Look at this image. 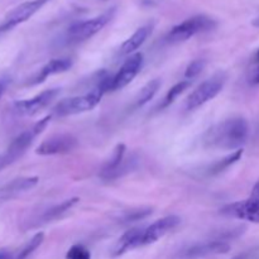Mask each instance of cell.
Here are the masks:
<instances>
[{"label":"cell","mask_w":259,"mask_h":259,"mask_svg":"<svg viewBox=\"0 0 259 259\" xmlns=\"http://www.w3.org/2000/svg\"><path fill=\"white\" fill-rule=\"evenodd\" d=\"M249 126L248 121L242 116L225 119L215 124L204 136L206 148L222 149V151H238L247 142Z\"/></svg>","instance_id":"1"},{"label":"cell","mask_w":259,"mask_h":259,"mask_svg":"<svg viewBox=\"0 0 259 259\" xmlns=\"http://www.w3.org/2000/svg\"><path fill=\"white\" fill-rule=\"evenodd\" d=\"M104 94H105V91L99 88H95L93 91H90L89 94H85V95L63 99V100H61L55 106L53 111H55V114L57 116H67L86 113V111L93 110L100 103Z\"/></svg>","instance_id":"2"},{"label":"cell","mask_w":259,"mask_h":259,"mask_svg":"<svg viewBox=\"0 0 259 259\" xmlns=\"http://www.w3.org/2000/svg\"><path fill=\"white\" fill-rule=\"evenodd\" d=\"M115 8H110V9L101 13L98 17L83 20V22L75 23V24L71 25V27L68 28L67 39L72 43H78L94 37V35H95L96 33L100 32L106 24H109V22H110L114 18V15H115Z\"/></svg>","instance_id":"3"},{"label":"cell","mask_w":259,"mask_h":259,"mask_svg":"<svg viewBox=\"0 0 259 259\" xmlns=\"http://www.w3.org/2000/svg\"><path fill=\"white\" fill-rule=\"evenodd\" d=\"M215 27V22L206 15H195L175 25L167 34V40L171 43L185 42L199 33L206 32Z\"/></svg>","instance_id":"4"},{"label":"cell","mask_w":259,"mask_h":259,"mask_svg":"<svg viewBox=\"0 0 259 259\" xmlns=\"http://www.w3.org/2000/svg\"><path fill=\"white\" fill-rule=\"evenodd\" d=\"M225 82H227V75L224 72L215 73L212 77L204 81L187 98V110H195V109L200 108L201 105L206 104L207 101L212 100L215 96L219 95V93L224 88Z\"/></svg>","instance_id":"5"},{"label":"cell","mask_w":259,"mask_h":259,"mask_svg":"<svg viewBox=\"0 0 259 259\" xmlns=\"http://www.w3.org/2000/svg\"><path fill=\"white\" fill-rule=\"evenodd\" d=\"M48 2L50 0H29V2L22 3L18 7H15L14 9H12L5 15L3 22L0 23V34L27 22L38 10L42 9Z\"/></svg>","instance_id":"6"},{"label":"cell","mask_w":259,"mask_h":259,"mask_svg":"<svg viewBox=\"0 0 259 259\" xmlns=\"http://www.w3.org/2000/svg\"><path fill=\"white\" fill-rule=\"evenodd\" d=\"M60 94V89H50L35 95L32 99L15 101L13 109L20 116H33L39 113L45 108H47Z\"/></svg>","instance_id":"7"},{"label":"cell","mask_w":259,"mask_h":259,"mask_svg":"<svg viewBox=\"0 0 259 259\" xmlns=\"http://www.w3.org/2000/svg\"><path fill=\"white\" fill-rule=\"evenodd\" d=\"M77 147V139L72 134H55L43 141L35 149L39 156H53V154L70 153Z\"/></svg>","instance_id":"8"},{"label":"cell","mask_w":259,"mask_h":259,"mask_svg":"<svg viewBox=\"0 0 259 259\" xmlns=\"http://www.w3.org/2000/svg\"><path fill=\"white\" fill-rule=\"evenodd\" d=\"M142 66H143V55L142 53H134V55L129 56L120 67V70L116 72L115 76H113L110 90H121L126 85H129L134 80V77L138 75L139 71L142 70Z\"/></svg>","instance_id":"9"},{"label":"cell","mask_w":259,"mask_h":259,"mask_svg":"<svg viewBox=\"0 0 259 259\" xmlns=\"http://www.w3.org/2000/svg\"><path fill=\"white\" fill-rule=\"evenodd\" d=\"M180 224H181V218L177 217V215H169V217H164L157 220L144 229L143 237H142V247L153 244L157 240L168 234L171 230L176 229Z\"/></svg>","instance_id":"10"},{"label":"cell","mask_w":259,"mask_h":259,"mask_svg":"<svg viewBox=\"0 0 259 259\" xmlns=\"http://www.w3.org/2000/svg\"><path fill=\"white\" fill-rule=\"evenodd\" d=\"M230 249V245L224 240H212V242L202 243L190 247L182 253V259H200L215 254H224Z\"/></svg>","instance_id":"11"},{"label":"cell","mask_w":259,"mask_h":259,"mask_svg":"<svg viewBox=\"0 0 259 259\" xmlns=\"http://www.w3.org/2000/svg\"><path fill=\"white\" fill-rule=\"evenodd\" d=\"M72 67V60L71 58H53L50 62L46 63L42 68L39 70V72L27 83V85H38V83H42L43 81L47 77L52 75H57V73L66 72L67 70Z\"/></svg>","instance_id":"12"},{"label":"cell","mask_w":259,"mask_h":259,"mask_svg":"<svg viewBox=\"0 0 259 259\" xmlns=\"http://www.w3.org/2000/svg\"><path fill=\"white\" fill-rule=\"evenodd\" d=\"M144 229L142 228H134V229L128 230L124 233L116 244L114 245L113 249V257H120V255L125 254L129 250H133L136 248L142 247V237H143Z\"/></svg>","instance_id":"13"},{"label":"cell","mask_w":259,"mask_h":259,"mask_svg":"<svg viewBox=\"0 0 259 259\" xmlns=\"http://www.w3.org/2000/svg\"><path fill=\"white\" fill-rule=\"evenodd\" d=\"M38 181H39V180L35 176L19 177V179L13 180V181H10L9 184H7L4 187L0 189V200L13 199V197L18 196V195L23 194V192L29 191L33 187L37 186Z\"/></svg>","instance_id":"14"},{"label":"cell","mask_w":259,"mask_h":259,"mask_svg":"<svg viewBox=\"0 0 259 259\" xmlns=\"http://www.w3.org/2000/svg\"><path fill=\"white\" fill-rule=\"evenodd\" d=\"M152 29H153V25L152 24H146L143 27L138 28L125 42L121 45L120 50H119V53L121 56H131L134 55L138 48H141V46L143 45L147 40V38L149 37V34L152 33Z\"/></svg>","instance_id":"15"},{"label":"cell","mask_w":259,"mask_h":259,"mask_svg":"<svg viewBox=\"0 0 259 259\" xmlns=\"http://www.w3.org/2000/svg\"><path fill=\"white\" fill-rule=\"evenodd\" d=\"M125 151L126 148L123 143L118 144V146L115 147L113 154H111V158L106 162L103 171H101V177H103L104 180H109V177L118 169V167L120 166L121 162L125 158V157H124L125 156Z\"/></svg>","instance_id":"16"},{"label":"cell","mask_w":259,"mask_h":259,"mask_svg":"<svg viewBox=\"0 0 259 259\" xmlns=\"http://www.w3.org/2000/svg\"><path fill=\"white\" fill-rule=\"evenodd\" d=\"M78 201H80V200H78V197H73V199L66 200V201L61 202V204L55 205V206L50 207V209L46 210V211L43 212V215L40 217V220L45 223L53 222V220H56V219H58L60 217H62V215L65 214V212H67L70 209H72V207L75 206Z\"/></svg>","instance_id":"17"},{"label":"cell","mask_w":259,"mask_h":259,"mask_svg":"<svg viewBox=\"0 0 259 259\" xmlns=\"http://www.w3.org/2000/svg\"><path fill=\"white\" fill-rule=\"evenodd\" d=\"M159 88H161V81H159L158 78H154V80L149 81L148 83H146V85L141 89L138 95H137L136 105L138 106V108L139 106L146 105L149 100L153 99V96L156 95L157 91L159 90Z\"/></svg>","instance_id":"18"},{"label":"cell","mask_w":259,"mask_h":259,"mask_svg":"<svg viewBox=\"0 0 259 259\" xmlns=\"http://www.w3.org/2000/svg\"><path fill=\"white\" fill-rule=\"evenodd\" d=\"M43 240H45V234H43V233H37V234H35L29 242L25 243L15 254H12V259H27L38 247H40Z\"/></svg>","instance_id":"19"},{"label":"cell","mask_w":259,"mask_h":259,"mask_svg":"<svg viewBox=\"0 0 259 259\" xmlns=\"http://www.w3.org/2000/svg\"><path fill=\"white\" fill-rule=\"evenodd\" d=\"M243 156V149H238V151H234L232 154H229V156H227L225 158L220 159V161H218L217 163L212 164V167L210 168V172H211L212 175L215 174H220V172H223L224 169H227L228 167H230L232 164H234L235 162H238L240 159V157Z\"/></svg>","instance_id":"20"},{"label":"cell","mask_w":259,"mask_h":259,"mask_svg":"<svg viewBox=\"0 0 259 259\" xmlns=\"http://www.w3.org/2000/svg\"><path fill=\"white\" fill-rule=\"evenodd\" d=\"M190 86H191V82H190L189 80L181 81V82H179V83H176L175 86H172V88L169 89L168 93H167L163 103H162L161 109H164V108H167V106L171 105V104L174 103V101L176 100V99L179 98L182 93H185V91H186Z\"/></svg>","instance_id":"21"},{"label":"cell","mask_w":259,"mask_h":259,"mask_svg":"<svg viewBox=\"0 0 259 259\" xmlns=\"http://www.w3.org/2000/svg\"><path fill=\"white\" fill-rule=\"evenodd\" d=\"M205 66H206V61L205 60L192 61V62L189 63V66L186 67V71H185V77H186L189 81L192 80V78L197 77V76L202 72Z\"/></svg>","instance_id":"22"},{"label":"cell","mask_w":259,"mask_h":259,"mask_svg":"<svg viewBox=\"0 0 259 259\" xmlns=\"http://www.w3.org/2000/svg\"><path fill=\"white\" fill-rule=\"evenodd\" d=\"M66 259H91L90 250L82 244H75L67 250Z\"/></svg>","instance_id":"23"},{"label":"cell","mask_w":259,"mask_h":259,"mask_svg":"<svg viewBox=\"0 0 259 259\" xmlns=\"http://www.w3.org/2000/svg\"><path fill=\"white\" fill-rule=\"evenodd\" d=\"M17 159H18L17 157H15L12 152L8 151V149L4 152V153H0V171H3V169L7 168L8 166L14 163Z\"/></svg>","instance_id":"24"},{"label":"cell","mask_w":259,"mask_h":259,"mask_svg":"<svg viewBox=\"0 0 259 259\" xmlns=\"http://www.w3.org/2000/svg\"><path fill=\"white\" fill-rule=\"evenodd\" d=\"M152 212L151 209L146 210H138V211H131V214H128L125 217L126 222H133V220H139L142 218H146L147 215H149Z\"/></svg>","instance_id":"25"},{"label":"cell","mask_w":259,"mask_h":259,"mask_svg":"<svg viewBox=\"0 0 259 259\" xmlns=\"http://www.w3.org/2000/svg\"><path fill=\"white\" fill-rule=\"evenodd\" d=\"M10 82H12V78H10V76L4 75L0 77V100H2L3 95L5 94V91L8 90V88H9Z\"/></svg>","instance_id":"26"},{"label":"cell","mask_w":259,"mask_h":259,"mask_svg":"<svg viewBox=\"0 0 259 259\" xmlns=\"http://www.w3.org/2000/svg\"><path fill=\"white\" fill-rule=\"evenodd\" d=\"M0 259H12V254L7 250H0Z\"/></svg>","instance_id":"27"},{"label":"cell","mask_w":259,"mask_h":259,"mask_svg":"<svg viewBox=\"0 0 259 259\" xmlns=\"http://www.w3.org/2000/svg\"><path fill=\"white\" fill-rule=\"evenodd\" d=\"M252 81H253V83H259V67L257 68V71L254 72V75H253Z\"/></svg>","instance_id":"28"},{"label":"cell","mask_w":259,"mask_h":259,"mask_svg":"<svg viewBox=\"0 0 259 259\" xmlns=\"http://www.w3.org/2000/svg\"><path fill=\"white\" fill-rule=\"evenodd\" d=\"M254 63L259 65V50L255 52V55H254Z\"/></svg>","instance_id":"29"},{"label":"cell","mask_w":259,"mask_h":259,"mask_svg":"<svg viewBox=\"0 0 259 259\" xmlns=\"http://www.w3.org/2000/svg\"><path fill=\"white\" fill-rule=\"evenodd\" d=\"M253 25H255V27L259 28V18H257L255 20H253Z\"/></svg>","instance_id":"30"},{"label":"cell","mask_w":259,"mask_h":259,"mask_svg":"<svg viewBox=\"0 0 259 259\" xmlns=\"http://www.w3.org/2000/svg\"><path fill=\"white\" fill-rule=\"evenodd\" d=\"M233 259H247L244 255H238V257H234Z\"/></svg>","instance_id":"31"}]
</instances>
